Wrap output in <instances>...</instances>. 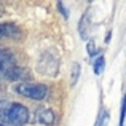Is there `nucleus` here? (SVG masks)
Here are the masks:
<instances>
[{"label":"nucleus","mask_w":126,"mask_h":126,"mask_svg":"<svg viewBox=\"0 0 126 126\" xmlns=\"http://www.w3.org/2000/svg\"><path fill=\"white\" fill-rule=\"evenodd\" d=\"M125 115H126V96L121 101V115H120V125L118 126H123L125 125Z\"/></svg>","instance_id":"9b49d317"},{"label":"nucleus","mask_w":126,"mask_h":126,"mask_svg":"<svg viewBox=\"0 0 126 126\" xmlns=\"http://www.w3.org/2000/svg\"><path fill=\"white\" fill-rule=\"evenodd\" d=\"M0 126H5V125H0Z\"/></svg>","instance_id":"2eb2a0df"},{"label":"nucleus","mask_w":126,"mask_h":126,"mask_svg":"<svg viewBox=\"0 0 126 126\" xmlns=\"http://www.w3.org/2000/svg\"><path fill=\"white\" fill-rule=\"evenodd\" d=\"M16 93L32 101H43L48 94V88L42 83H19L16 85Z\"/></svg>","instance_id":"f03ea898"},{"label":"nucleus","mask_w":126,"mask_h":126,"mask_svg":"<svg viewBox=\"0 0 126 126\" xmlns=\"http://www.w3.org/2000/svg\"><path fill=\"white\" fill-rule=\"evenodd\" d=\"M35 120L40 125L51 126V125H54V121H56V115L51 109H38V110L35 112Z\"/></svg>","instance_id":"20e7f679"},{"label":"nucleus","mask_w":126,"mask_h":126,"mask_svg":"<svg viewBox=\"0 0 126 126\" xmlns=\"http://www.w3.org/2000/svg\"><path fill=\"white\" fill-rule=\"evenodd\" d=\"M78 31H80V37L81 38H88V34H89V15L88 13H85L83 16H81L80 22H78Z\"/></svg>","instance_id":"423d86ee"},{"label":"nucleus","mask_w":126,"mask_h":126,"mask_svg":"<svg viewBox=\"0 0 126 126\" xmlns=\"http://www.w3.org/2000/svg\"><path fill=\"white\" fill-rule=\"evenodd\" d=\"M15 67H16L15 54L11 51H8V49H0V77L6 78L8 72Z\"/></svg>","instance_id":"7ed1b4c3"},{"label":"nucleus","mask_w":126,"mask_h":126,"mask_svg":"<svg viewBox=\"0 0 126 126\" xmlns=\"http://www.w3.org/2000/svg\"><path fill=\"white\" fill-rule=\"evenodd\" d=\"M29 110L22 104H8L0 109V125L5 126H24L29 121Z\"/></svg>","instance_id":"f257e3e1"},{"label":"nucleus","mask_w":126,"mask_h":126,"mask_svg":"<svg viewBox=\"0 0 126 126\" xmlns=\"http://www.w3.org/2000/svg\"><path fill=\"white\" fill-rule=\"evenodd\" d=\"M21 31L18 26L11 24V22H2L0 24V40L2 38H13V37H19Z\"/></svg>","instance_id":"39448f33"},{"label":"nucleus","mask_w":126,"mask_h":126,"mask_svg":"<svg viewBox=\"0 0 126 126\" xmlns=\"http://www.w3.org/2000/svg\"><path fill=\"white\" fill-rule=\"evenodd\" d=\"M58 6H59V10H61V13H62V15H64L65 18H69V11H67V6H65V5H64V3H62V2H59V3H58Z\"/></svg>","instance_id":"ddd939ff"},{"label":"nucleus","mask_w":126,"mask_h":126,"mask_svg":"<svg viewBox=\"0 0 126 126\" xmlns=\"http://www.w3.org/2000/svg\"><path fill=\"white\" fill-rule=\"evenodd\" d=\"M105 67V61H104V56H97L94 61V74L96 75H101L102 70Z\"/></svg>","instance_id":"1a4fd4ad"},{"label":"nucleus","mask_w":126,"mask_h":126,"mask_svg":"<svg viewBox=\"0 0 126 126\" xmlns=\"http://www.w3.org/2000/svg\"><path fill=\"white\" fill-rule=\"evenodd\" d=\"M109 121H110V115H109V110L107 109H101L97 115V120H96V125L94 126H109Z\"/></svg>","instance_id":"0eeeda50"},{"label":"nucleus","mask_w":126,"mask_h":126,"mask_svg":"<svg viewBox=\"0 0 126 126\" xmlns=\"http://www.w3.org/2000/svg\"><path fill=\"white\" fill-rule=\"evenodd\" d=\"M86 49H88V54H89V56H94L96 53H97V48H96L94 42H89L88 46H86Z\"/></svg>","instance_id":"f8f14e48"},{"label":"nucleus","mask_w":126,"mask_h":126,"mask_svg":"<svg viewBox=\"0 0 126 126\" xmlns=\"http://www.w3.org/2000/svg\"><path fill=\"white\" fill-rule=\"evenodd\" d=\"M78 77H80V65L74 64V65H72V80H70V83L75 85V81L78 80Z\"/></svg>","instance_id":"9d476101"},{"label":"nucleus","mask_w":126,"mask_h":126,"mask_svg":"<svg viewBox=\"0 0 126 126\" xmlns=\"http://www.w3.org/2000/svg\"><path fill=\"white\" fill-rule=\"evenodd\" d=\"M2 13H3V10H2V6H0V15H2Z\"/></svg>","instance_id":"4468645a"},{"label":"nucleus","mask_w":126,"mask_h":126,"mask_svg":"<svg viewBox=\"0 0 126 126\" xmlns=\"http://www.w3.org/2000/svg\"><path fill=\"white\" fill-rule=\"evenodd\" d=\"M26 72H27V70H24V69L15 67V69H11V70L8 72L6 78H10V80H18V78H26V77H27V74H26Z\"/></svg>","instance_id":"6e6552de"}]
</instances>
